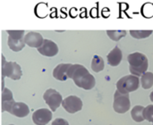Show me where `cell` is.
Instances as JSON below:
<instances>
[{
	"label": "cell",
	"instance_id": "6da1fadb",
	"mask_svg": "<svg viewBox=\"0 0 153 125\" xmlns=\"http://www.w3.org/2000/svg\"><path fill=\"white\" fill-rule=\"evenodd\" d=\"M68 78L72 79L77 87L85 90L93 89L96 84L94 76L82 64H72L68 70Z\"/></svg>",
	"mask_w": 153,
	"mask_h": 125
},
{
	"label": "cell",
	"instance_id": "7a4b0ae2",
	"mask_svg": "<svg viewBox=\"0 0 153 125\" xmlns=\"http://www.w3.org/2000/svg\"><path fill=\"white\" fill-rule=\"evenodd\" d=\"M127 61L129 63L131 73L137 77L144 74L149 67L148 58L145 55L139 52L130 54L127 56Z\"/></svg>",
	"mask_w": 153,
	"mask_h": 125
},
{
	"label": "cell",
	"instance_id": "3957f363",
	"mask_svg": "<svg viewBox=\"0 0 153 125\" xmlns=\"http://www.w3.org/2000/svg\"><path fill=\"white\" fill-rule=\"evenodd\" d=\"M140 79L135 75H127L121 78L117 83V89L123 94H129L139 89Z\"/></svg>",
	"mask_w": 153,
	"mask_h": 125
},
{
	"label": "cell",
	"instance_id": "277c9868",
	"mask_svg": "<svg viewBox=\"0 0 153 125\" xmlns=\"http://www.w3.org/2000/svg\"><path fill=\"white\" fill-rule=\"evenodd\" d=\"M24 30H7V44L11 50L19 52L24 48L26 45L24 41Z\"/></svg>",
	"mask_w": 153,
	"mask_h": 125
},
{
	"label": "cell",
	"instance_id": "5b68a950",
	"mask_svg": "<svg viewBox=\"0 0 153 125\" xmlns=\"http://www.w3.org/2000/svg\"><path fill=\"white\" fill-rule=\"evenodd\" d=\"M131 107L129 94H123L120 91L117 90L114 95V103L113 108L118 114H125L129 111Z\"/></svg>",
	"mask_w": 153,
	"mask_h": 125
},
{
	"label": "cell",
	"instance_id": "8992f818",
	"mask_svg": "<svg viewBox=\"0 0 153 125\" xmlns=\"http://www.w3.org/2000/svg\"><path fill=\"white\" fill-rule=\"evenodd\" d=\"M2 75L3 78L7 77L13 81H18L21 79L22 75V72L21 66L15 62H3L2 68Z\"/></svg>",
	"mask_w": 153,
	"mask_h": 125
},
{
	"label": "cell",
	"instance_id": "52a82bcc",
	"mask_svg": "<svg viewBox=\"0 0 153 125\" xmlns=\"http://www.w3.org/2000/svg\"><path fill=\"white\" fill-rule=\"evenodd\" d=\"M43 98L47 105L50 107L51 111H56L63 103L62 96L59 92L53 89H48L43 95Z\"/></svg>",
	"mask_w": 153,
	"mask_h": 125
},
{
	"label": "cell",
	"instance_id": "ba28073f",
	"mask_svg": "<svg viewBox=\"0 0 153 125\" xmlns=\"http://www.w3.org/2000/svg\"><path fill=\"white\" fill-rule=\"evenodd\" d=\"M62 106L64 109L69 114H75L82 110V101L76 96H69L63 100Z\"/></svg>",
	"mask_w": 153,
	"mask_h": 125
},
{
	"label": "cell",
	"instance_id": "9c48e42d",
	"mask_svg": "<svg viewBox=\"0 0 153 125\" xmlns=\"http://www.w3.org/2000/svg\"><path fill=\"white\" fill-rule=\"evenodd\" d=\"M52 119V112L48 108H41L32 115V121L36 125H47Z\"/></svg>",
	"mask_w": 153,
	"mask_h": 125
},
{
	"label": "cell",
	"instance_id": "30bf717a",
	"mask_svg": "<svg viewBox=\"0 0 153 125\" xmlns=\"http://www.w3.org/2000/svg\"><path fill=\"white\" fill-rule=\"evenodd\" d=\"M38 51L42 55H45L48 57H52V56H55L57 55L58 47L54 41H52L50 39H44L42 46L38 48Z\"/></svg>",
	"mask_w": 153,
	"mask_h": 125
},
{
	"label": "cell",
	"instance_id": "8fae6325",
	"mask_svg": "<svg viewBox=\"0 0 153 125\" xmlns=\"http://www.w3.org/2000/svg\"><path fill=\"white\" fill-rule=\"evenodd\" d=\"M24 41H25V44L28 45L29 47L39 48L42 46V44L44 42V38L40 33L30 31L25 35Z\"/></svg>",
	"mask_w": 153,
	"mask_h": 125
},
{
	"label": "cell",
	"instance_id": "7c38bea8",
	"mask_svg": "<svg viewBox=\"0 0 153 125\" xmlns=\"http://www.w3.org/2000/svg\"><path fill=\"white\" fill-rule=\"evenodd\" d=\"M72 66L71 64H60L53 71V76L56 80L65 81L68 78V70Z\"/></svg>",
	"mask_w": 153,
	"mask_h": 125
},
{
	"label": "cell",
	"instance_id": "4fadbf2b",
	"mask_svg": "<svg viewBox=\"0 0 153 125\" xmlns=\"http://www.w3.org/2000/svg\"><path fill=\"white\" fill-rule=\"evenodd\" d=\"M9 113L18 118H23L29 115L30 109L26 104L22 102H15L11 107V110Z\"/></svg>",
	"mask_w": 153,
	"mask_h": 125
},
{
	"label": "cell",
	"instance_id": "5bb4252c",
	"mask_svg": "<svg viewBox=\"0 0 153 125\" xmlns=\"http://www.w3.org/2000/svg\"><path fill=\"white\" fill-rule=\"evenodd\" d=\"M15 103L13 93L9 89H4L2 92V112H10L11 107Z\"/></svg>",
	"mask_w": 153,
	"mask_h": 125
},
{
	"label": "cell",
	"instance_id": "9a60e30c",
	"mask_svg": "<svg viewBox=\"0 0 153 125\" xmlns=\"http://www.w3.org/2000/svg\"><path fill=\"white\" fill-rule=\"evenodd\" d=\"M107 58H108V63L109 65L117 66L121 63L122 58H123V54H122L121 49L118 47H115L107 55Z\"/></svg>",
	"mask_w": 153,
	"mask_h": 125
},
{
	"label": "cell",
	"instance_id": "2e32d148",
	"mask_svg": "<svg viewBox=\"0 0 153 125\" xmlns=\"http://www.w3.org/2000/svg\"><path fill=\"white\" fill-rule=\"evenodd\" d=\"M145 107H142V106H135L132 111H131V115L132 118L134 122L136 123H141L143 120H145L144 115H143V112H144Z\"/></svg>",
	"mask_w": 153,
	"mask_h": 125
},
{
	"label": "cell",
	"instance_id": "e0dca14e",
	"mask_svg": "<svg viewBox=\"0 0 153 125\" xmlns=\"http://www.w3.org/2000/svg\"><path fill=\"white\" fill-rule=\"evenodd\" d=\"M104 60L101 56L100 55H94L91 61V69L93 70V72H100L101 71L104 70Z\"/></svg>",
	"mask_w": 153,
	"mask_h": 125
},
{
	"label": "cell",
	"instance_id": "ac0fdd59",
	"mask_svg": "<svg viewBox=\"0 0 153 125\" xmlns=\"http://www.w3.org/2000/svg\"><path fill=\"white\" fill-rule=\"evenodd\" d=\"M142 87L144 89H151L153 86V73L151 72H146L144 74L142 75L141 78Z\"/></svg>",
	"mask_w": 153,
	"mask_h": 125
},
{
	"label": "cell",
	"instance_id": "d6986e66",
	"mask_svg": "<svg viewBox=\"0 0 153 125\" xmlns=\"http://www.w3.org/2000/svg\"><path fill=\"white\" fill-rule=\"evenodd\" d=\"M107 34L113 41H118L126 35V30H107Z\"/></svg>",
	"mask_w": 153,
	"mask_h": 125
},
{
	"label": "cell",
	"instance_id": "ffe728a7",
	"mask_svg": "<svg viewBox=\"0 0 153 125\" xmlns=\"http://www.w3.org/2000/svg\"><path fill=\"white\" fill-rule=\"evenodd\" d=\"M152 32V30H130V35L136 39H143L150 37Z\"/></svg>",
	"mask_w": 153,
	"mask_h": 125
},
{
	"label": "cell",
	"instance_id": "44dd1931",
	"mask_svg": "<svg viewBox=\"0 0 153 125\" xmlns=\"http://www.w3.org/2000/svg\"><path fill=\"white\" fill-rule=\"evenodd\" d=\"M143 115H144L145 120L153 124V105H150L145 107Z\"/></svg>",
	"mask_w": 153,
	"mask_h": 125
},
{
	"label": "cell",
	"instance_id": "7402d4cb",
	"mask_svg": "<svg viewBox=\"0 0 153 125\" xmlns=\"http://www.w3.org/2000/svg\"><path fill=\"white\" fill-rule=\"evenodd\" d=\"M51 125H69L68 122L65 119H62V118H57L56 119L55 121H53L52 124Z\"/></svg>",
	"mask_w": 153,
	"mask_h": 125
},
{
	"label": "cell",
	"instance_id": "603a6c76",
	"mask_svg": "<svg viewBox=\"0 0 153 125\" xmlns=\"http://www.w3.org/2000/svg\"><path fill=\"white\" fill-rule=\"evenodd\" d=\"M150 98H151V101L153 102V91L151 93V95H150Z\"/></svg>",
	"mask_w": 153,
	"mask_h": 125
},
{
	"label": "cell",
	"instance_id": "cb8c5ba5",
	"mask_svg": "<svg viewBox=\"0 0 153 125\" xmlns=\"http://www.w3.org/2000/svg\"><path fill=\"white\" fill-rule=\"evenodd\" d=\"M10 125H13V124H10Z\"/></svg>",
	"mask_w": 153,
	"mask_h": 125
}]
</instances>
